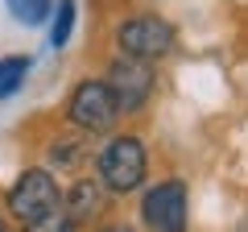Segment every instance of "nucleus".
<instances>
[{"instance_id":"1","label":"nucleus","mask_w":248,"mask_h":232,"mask_svg":"<svg viewBox=\"0 0 248 232\" xmlns=\"http://www.w3.org/2000/svg\"><path fill=\"white\" fill-rule=\"evenodd\" d=\"M95 170H99V182L108 187V195H133L149 174L145 141L141 137H112L95 153Z\"/></svg>"},{"instance_id":"2","label":"nucleus","mask_w":248,"mask_h":232,"mask_svg":"<svg viewBox=\"0 0 248 232\" xmlns=\"http://www.w3.org/2000/svg\"><path fill=\"white\" fill-rule=\"evenodd\" d=\"M66 120L83 133H112V125L120 120V104H116L112 87L104 79H83L71 91V104H66Z\"/></svg>"},{"instance_id":"3","label":"nucleus","mask_w":248,"mask_h":232,"mask_svg":"<svg viewBox=\"0 0 248 232\" xmlns=\"http://www.w3.org/2000/svg\"><path fill=\"white\" fill-rule=\"evenodd\" d=\"M116 46H120V54H128V58L157 63V58H166V54L174 50V25H170L166 17H157V13H137V17H128L116 29Z\"/></svg>"},{"instance_id":"4","label":"nucleus","mask_w":248,"mask_h":232,"mask_svg":"<svg viewBox=\"0 0 248 232\" xmlns=\"http://www.w3.org/2000/svg\"><path fill=\"white\" fill-rule=\"evenodd\" d=\"M54 207H62V191H58V182H54L50 170H25V174L13 182V191H9L13 220L29 224V220H37V215L54 212Z\"/></svg>"},{"instance_id":"5","label":"nucleus","mask_w":248,"mask_h":232,"mask_svg":"<svg viewBox=\"0 0 248 232\" xmlns=\"http://www.w3.org/2000/svg\"><path fill=\"white\" fill-rule=\"evenodd\" d=\"M141 220L149 232H186V182L166 179L149 187L141 199Z\"/></svg>"},{"instance_id":"6","label":"nucleus","mask_w":248,"mask_h":232,"mask_svg":"<svg viewBox=\"0 0 248 232\" xmlns=\"http://www.w3.org/2000/svg\"><path fill=\"white\" fill-rule=\"evenodd\" d=\"M104 83L112 87L120 112H141V108L149 104V96H153V63L120 54V58L108 66V79Z\"/></svg>"},{"instance_id":"7","label":"nucleus","mask_w":248,"mask_h":232,"mask_svg":"<svg viewBox=\"0 0 248 232\" xmlns=\"http://www.w3.org/2000/svg\"><path fill=\"white\" fill-rule=\"evenodd\" d=\"M104 203H108V187L99 179H79V182H71L66 195H62V207H66V215H71L75 224L104 215Z\"/></svg>"},{"instance_id":"8","label":"nucleus","mask_w":248,"mask_h":232,"mask_svg":"<svg viewBox=\"0 0 248 232\" xmlns=\"http://www.w3.org/2000/svg\"><path fill=\"white\" fill-rule=\"evenodd\" d=\"M29 75V58L25 54H9V58H0V99H9L21 91V83H25Z\"/></svg>"},{"instance_id":"9","label":"nucleus","mask_w":248,"mask_h":232,"mask_svg":"<svg viewBox=\"0 0 248 232\" xmlns=\"http://www.w3.org/2000/svg\"><path fill=\"white\" fill-rule=\"evenodd\" d=\"M71 29H75V0H58L54 4V29H50V46L62 50L71 42Z\"/></svg>"},{"instance_id":"10","label":"nucleus","mask_w":248,"mask_h":232,"mask_svg":"<svg viewBox=\"0 0 248 232\" xmlns=\"http://www.w3.org/2000/svg\"><path fill=\"white\" fill-rule=\"evenodd\" d=\"M9 13L21 21V25H42L54 13V0H9Z\"/></svg>"},{"instance_id":"11","label":"nucleus","mask_w":248,"mask_h":232,"mask_svg":"<svg viewBox=\"0 0 248 232\" xmlns=\"http://www.w3.org/2000/svg\"><path fill=\"white\" fill-rule=\"evenodd\" d=\"M25 232H75V220L66 215V207H54V212H46V215H37V220H29Z\"/></svg>"},{"instance_id":"12","label":"nucleus","mask_w":248,"mask_h":232,"mask_svg":"<svg viewBox=\"0 0 248 232\" xmlns=\"http://www.w3.org/2000/svg\"><path fill=\"white\" fill-rule=\"evenodd\" d=\"M79 149V145H71V141H58L54 145V162H58V166H75V162L83 158V153H75Z\"/></svg>"},{"instance_id":"13","label":"nucleus","mask_w":248,"mask_h":232,"mask_svg":"<svg viewBox=\"0 0 248 232\" xmlns=\"http://www.w3.org/2000/svg\"><path fill=\"white\" fill-rule=\"evenodd\" d=\"M99 232H133V228H124V224H104Z\"/></svg>"},{"instance_id":"14","label":"nucleus","mask_w":248,"mask_h":232,"mask_svg":"<svg viewBox=\"0 0 248 232\" xmlns=\"http://www.w3.org/2000/svg\"><path fill=\"white\" fill-rule=\"evenodd\" d=\"M0 232H9V224H4V220H0Z\"/></svg>"}]
</instances>
